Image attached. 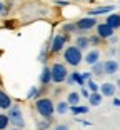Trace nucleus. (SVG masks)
I'll use <instances>...</instances> for the list:
<instances>
[{"mask_svg":"<svg viewBox=\"0 0 120 130\" xmlns=\"http://www.w3.org/2000/svg\"><path fill=\"white\" fill-rule=\"evenodd\" d=\"M95 25H97V20L93 19V17H85V19H80L77 22V27L80 32H87L92 27H95Z\"/></svg>","mask_w":120,"mask_h":130,"instance_id":"5","label":"nucleus"},{"mask_svg":"<svg viewBox=\"0 0 120 130\" xmlns=\"http://www.w3.org/2000/svg\"><path fill=\"white\" fill-rule=\"evenodd\" d=\"M10 130H22V128H10Z\"/></svg>","mask_w":120,"mask_h":130,"instance_id":"33","label":"nucleus"},{"mask_svg":"<svg viewBox=\"0 0 120 130\" xmlns=\"http://www.w3.org/2000/svg\"><path fill=\"white\" fill-rule=\"evenodd\" d=\"M37 93H39V88L32 87V88H30V92H28V97H27V99H33V97H37Z\"/></svg>","mask_w":120,"mask_h":130,"instance_id":"25","label":"nucleus"},{"mask_svg":"<svg viewBox=\"0 0 120 130\" xmlns=\"http://www.w3.org/2000/svg\"><path fill=\"white\" fill-rule=\"evenodd\" d=\"M115 90H117V85L115 84H110V82L100 85V93L104 97H113V95H115Z\"/></svg>","mask_w":120,"mask_h":130,"instance_id":"9","label":"nucleus"},{"mask_svg":"<svg viewBox=\"0 0 120 130\" xmlns=\"http://www.w3.org/2000/svg\"><path fill=\"white\" fill-rule=\"evenodd\" d=\"M8 119H10V123L15 125V128H23L25 127V122H23V115L22 110H20L19 105H12V108L8 110Z\"/></svg>","mask_w":120,"mask_h":130,"instance_id":"4","label":"nucleus"},{"mask_svg":"<svg viewBox=\"0 0 120 130\" xmlns=\"http://www.w3.org/2000/svg\"><path fill=\"white\" fill-rule=\"evenodd\" d=\"M89 43H90L89 37H77V40H75V47L80 48V50H85L89 47Z\"/></svg>","mask_w":120,"mask_h":130,"instance_id":"19","label":"nucleus"},{"mask_svg":"<svg viewBox=\"0 0 120 130\" xmlns=\"http://www.w3.org/2000/svg\"><path fill=\"white\" fill-rule=\"evenodd\" d=\"M40 82H42L43 85H47L48 82H52V69L45 67V69L42 70V75H40Z\"/></svg>","mask_w":120,"mask_h":130,"instance_id":"16","label":"nucleus"},{"mask_svg":"<svg viewBox=\"0 0 120 130\" xmlns=\"http://www.w3.org/2000/svg\"><path fill=\"white\" fill-rule=\"evenodd\" d=\"M70 112H72L74 115H83V113H89V107H83V105L70 107Z\"/></svg>","mask_w":120,"mask_h":130,"instance_id":"20","label":"nucleus"},{"mask_svg":"<svg viewBox=\"0 0 120 130\" xmlns=\"http://www.w3.org/2000/svg\"><path fill=\"white\" fill-rule=\"evenodd\" d=\"M47 128H48V123L47 122H40L39 123V130H47Z\"/></svg>","mask_w":120,"mask_h":130,"instance_id":"28","label":"nucleus"},{"mask_svg":"<svg viewBox=\"0 0 120 130\" xmlns=\"http://www.w3.org/2000/svg\"><path fill=\"white\" fill-rule=\"evenodd\" d=\"M67 102L70 103V107H77L78 102H80V93L78 92H70L67 97Z\"/></svg>","mask_w":120,"mask_h":130,"instance_id":"17","label":"nucleus"},{"mask_svg":"<svg viewBox=\"0 0 120 130\" xmlns=\"http://www.w3.org/2000/svg\"><path fill=\"white\" fill-rule=\"evenodd\" d=\"M65 47V35H62V34H58V35H55L54 37V40H52V52H62V48Z\"/></svg>","mask_w":120,"mask_h":130,"instance_id":"7","label":"nucleus"},{"mask_svg":"<svg viewBox=\"0 0 120 130\" xmlns=\"http://www.w3.org/2000/svg\"><path fill=\"white\" fill-rule=\"evenodd\" d=\"M57 4L58 5H68V2H67V0H63V2H62V0H57Z\"/></svg>","mask_w":120,"mask_h":130,"instance_id":"31","label":"nucleus"},{"mask_svg":"<svg viewBox=\"0 0 120 130\" xmlns=\"http://www.w3.org/2000/svg\"><path fill=\"white\" fill-rule=\"evenodd\" d=\"M75 82H77L80 87H85V80H83V77H82L78 72H72L68 75V78H67V84H68V85H74Z\"/></svg>","mask_w":120,"mask_h":130,"instance_id":"10","label":"nucleus"},{"mask_svg":"<svg viewBox=\"0 0 120 130\" xmlns=\"http://www.w3.org/2000/svg\"><path fill=\"white\" fill-rule=\"evenodd\" d=\"M112 103H113V107H120V99H113Z\"/></svg>","mask_w":120,"mask_h":130,"instance_id":"30","label":"nucleus"},{"mask_svg":"<svg viewBox=\"0 0 120 130\" xmlns=\"http://www.w3.org/2000/svg\"><path fill=\"white\" fill-rule=\"evenodd\" d=\"M63 58H65V62L68 65H72V67H77V65L82 63V60H83V55H82V50L77 48V47H68V48H65V52H63Z\"/></svg>","mask_w":120,"mask_h":130,"instance_id":"2","label":"nucleus"},{"mask_svg":"<svg viewBox=\"0 0 120 130\" xmlns=\"http://www.w3.org/2000/svg\"><path fill=\"white\" fill-rule=\"evenodd\" d=\"M113 7L112 5H107V7H98V8H90L89 10V15L93 17V15H98V13H109V12H112Z\"/></svg>","mask_w":120,"mask_h":130,"instance_id":"15","label":"nucleus"},{"mask_svg":"<svg viewBox=\"0 0 120 130\" xmlns=\"http://www.w3.org/2000/svg\"><path fill=\"white\" fill-rule=\"evenodd\" d=\"M54 130H68V125H67V123H58Z\"/></svg>","mask_w":120,"mask_h":130,"instance_id":"27","label":"nucleus"},{"mask_svg":"<svg viewBox=\"0 0 120 130\" xmlns=\"http://www.w3.org/2000/svg\"><path fill=\"white\" fill-rule=\"evenodd\" d=\"M55 110H57V113L63 115V113H67V112L70 110V103L67 102V100H65V102H62V100H60V102L55 105Z\"/></svg>","mask_w":120,"mask_h":130,"instance_id":"18","label":"nucleus"},{"mask_svg":"<svg viewBox=\"0 0 120 130\" xmlns=\"http://www.w3.org/2000/svg\"><path fill=\"white\" fill-rule=\"evenodd\" d=\"M92 75H93L92 72H85V73H82V77H83V80H87V82H90V80H92Z\"/></svg>","mask_w":120,"mask_h":130,"instance_id":"26","label":"nucleus"},{"mask_svg":"<svg viewBox=\"0 0 120 130\" xmlns=\"http://www.w3.org/2000/svg\"><path fill=\"white\" fill-rule=\"evenodd\" d=\"M98 38H100V37H90V43L97 45V43H98Z\"/></svg>","mask_w":120,"mask_h":130,"instance_id":"29","label":"nucleus"},{"mask_svg":"<svg viewBox=\"0 0 120 130\" xmlns=\"http://www.w3.org/2000/svg\"><path fill=\"white\" fill-rule=\"evenodd\" d=\"M62 30H63V32H68V34H72V32L78 30V27H77V23H67V25H63V27H62Z\"/></svg>","mask_w":120,"mask_h":130,"instance_id":"23","label":"nucleus"},{"mask_svg":"<svg viewBox=\"0 0 120 130\" xmlns=\"http://www.w3.org/2000/svg\"><path fill=\"white\" fill-rule=\"evenodd\" d=\"M35 108H37V112H39L45 120H50L52 115L57 112L54 102H52L50 99H39L37 102H35Z\"/></svg>","mask_w":120,"mask_h":130,"instance_id":"1","label":"nucleus"},{"mask_svg":"<svg viewBox=\"0 0 120 130\" xmlns=\"http://www.w3.org/2000/svg\"><path fill=\"white\" fill-rule=\"evenodd\" d=\"M102 97H104V95H102L100 92L90 93V97H89V103H90V105H92V107H98V105H100V103H102V100H104V99H102Z\"/></svg>","mask_w":120,"mask_h":130,"instance_id":"14","label":"nucleus"},{"mask_svg":"<svg viewBox=\"0 0 120 130\" xmlns=\"http://www.w3.org/2000/svg\"><path fill=\"white\" fill-rule=\"evenodd\" d=\"M52 69V82L55 84H62L68 78V70L63 63H54L50 67Z\"/></svg>","mask_w":120,"mask_h":130,"instance_id":"3","label":"nucleus"},{"mask_svg":"<svg viewBox=\"0 0 120 130\" xmlns=\"http://www.w3.org/2000/svg\"><path fill=\"white\" fill-rule=\"evenodd\" d=\"M107 25H110V27L115 30V28H120V15L118 13H110L109 17H107Z\"/></svg>","mask_w":120,"mask_h":130,"instance_id":"13","label":"nucleus"},{"mask_svg":"<svg viewBox=\"0 0 120 130\" xmlns=\"http://www.w3.org/2000/svg\"><path fill=\"white\" fill-rule=\"evenodd\" d=\"M113 32L115 30H113L110 25H107V23H98L97 25V35L100 38H112Z\"/></svg>","mask_w":120,"mask_h":130,"instance_id":"6","label":"nucleus"},{"mask_svg":"<svg viewBox=\"0 0 120 130\" xmlns=\"http://www.w3.org/2000/svg\"><path fill=\"white\" fill-rule=\"evenodd\" d=\"M0 108H2V110H10L12 108V99L4 90L0 92Z\"/></svg>","mask_w":120,"mask_h":130,"instance_id":"12","label":"nucleus"},{"mask_svg":"<svg viewBox=\"0 0 120 130\" xmlns=\"http://www.w3.org/2000/svg\"><path fill=\"white\" fill-rule=\"evenodd\" d=\"M8 122H10V119H8L7 113H2V115H0V130H7Z\"/></svg>","mask_w":120,"mask_h":130,"instance_id":"22","label":"nucleus"},{"mask_svg":"<svg viewBox=\"0 0 120 130\" xmlns=\"http://www.w3.org/2000/svg\"><path fill=\"white\" fill-rule=\"evenodd\" d=\"M98 58H100V52H98L97 48H93V50H90L89 54L85 55V58H83V60H85L87 65H92V67H93L95 63H98V62H100Z\"/></svg>","mask_w":120,"mask_h":130,"instance_id":"8","label":"nucleus"},{"mask_svg":"<svg viewBox=\"0 0 120 130\" xmlns=\"http://www.w3.org/2000/svg\"><path fill=\"white\" fill-rule=\"evenodd\" d=\"M92 73H95V75H102V73H105V62H104V63H102V62H98V63L93 65Z\"/></svg>","mask_w":120,"mask_h":130,"instance_id":"21","label":"nucleus"},{"mask_svg":"<svg viewBox=\"0 0 120 130\" xmlns=\"http://www.w3.org/2000/svg\"><path fill=\"white\" fill-rule=\"evenodd\" d=\"M115 85H117V88H118V90H120V78H118V80H117V84H115Z\"/></svg>","mask_w":120,"mask_h":130,"instance_id":"32","label":"nucleus"},{"mask_svg":"<svg viewBox=\"0 0 120 130\" xmlns=\"http://www.w3.org/2000/svg\"><path fill=\"white\" fill-rule=\"evenodd\" d=\"M118 62L117 60H107L105 62V73L107 75H115L117 72H118Z\"/></svg>","mask_w":120,"mask_h":130,"instance_id":"11","label":"nucleus"},{"mask_svg":"<svg viewBox=\"0 0 120 130\" xmlns=\"http://www.w3.org/2000/svg\"><path fill=\"white\" fill-rule=\"evenodd\" d=\"M87 85H89V88H90V92H92V93L100 92V85H98V84H95V82H92V80H90Z\"/></svg>","mask_w":120,"mask_h":130,"instance_id":"24","label":"nucleus"}]
</instances>
